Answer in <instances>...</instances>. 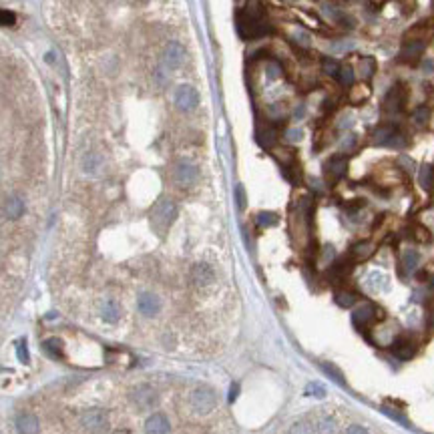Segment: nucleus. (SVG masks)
I'll return each mask as SVG.
<instances>
[{
	"label": "nucleus",
	"mask_w": 434,
	"mask_h": 434,
	"mask_svg": "<svg viewBox=\"0 0 434 434\" xmlns=\"http://www.w3.org/2000/svg\"><path fill=\"white\" fill-rule=\"evenodd\" d=\"M175 217H177V203L169 197L159 199L151 211V223H153L155 231H159V233H165L167 229L171 228V223L175 221Z\"/></svg>",
	"instance_id": "nucleus-1"
},
{
	"label": "nucleus",
	"mask_w": 434,
	"mask_h": 434,
	"mask_svg": "<svg viewBox=\"0 0 434 434\" xmlns=\"http://www.w3.org/2000/svg\"><path fill=\"white\" fill-rule=\"evenodd\" d=\"M372 143L378 147L402 149V147H406V137L400 133V129L394 123H386L376 127L372 131Z\"/></svg>",
	"instance_id": "nucleus-2"
},
{
	"label": "nucleus",
	"mask_w": 434,
	"mask_h": 434,
	"mask_svg": "<svg viewBox=\"0 0 434 434\" xmlns=\"http://www.w3.org/2000/svg\"><path fill=\"white\" fill-rule=\"evenodd\" d=\"M237 32L246 41H249V39H259V37H266L269 32V24L264 22V19H255V16H251V14H248L244 10L237 16Z\"/></svg>",
	"instance_id": "nucleus-3"
},
{
	"label": "nucleus",
	"mask_w": 434,
	"mask_h": 434,
	"mask_svg": "<svg viewBox=\"0 0 434 434\" xmlns=\"http://www.w3.org/2000/svg\"><path fill=\"white\" fill-rule=\"evenodd\" d=\"M189 404L197 414H209L217 404V394L209 386H199L189 394Z\"/></svg>",
	"instance_id": "nucleus-4"
},
{
	"label": "nucleus",
	"mask_w": 434,
	"mask_h": 434,
	"mask_svg": "<svg viewBox=\"0 0 434 434\" xmlns=\"http://www.w3.org/2000/svg\"><path fill=\"white\" fill-rule=\"evenodd\" d=\"M173 177L175 183L179 187H191L195 185V181L199 179V169L191 159H179L173 167Z\"/></svg>",
	"instance_id": "nucleus-5"
},
{
	"label": "nucleus",
	"mask_w": 434,
	"mask_h": 434,
	"mask_svg": "<svg viewBox=\"0 0 434 434\" xmlns=\"http://www.w3.org/2000/svg\"><path fill=\"white\" fill-rule=\"evenodd\" d=\"M175 107L179 109V111H183V113H189V111H193L197 105H199V93H197V89L195 86H191V84H179L177 89H175Z\"/></svg>",
	"instance_id": "nucleus-6"
},
{
	"label": "nucleus",
	"mask_w": 434,
	"mask_h": 434,
	"mask_svg": "<svg viewBox=\"0 0 434 434\" xmlns=\"http://www.w3.org/2000/svg\"><path fill=\"white\" fill-rule=\"evenodd\" d=\"M131 400H133V404H135L137 408L147 410V408H153V406L157 404L159 394H157V390H155L153 386H149V384H139V386L133 388Z\"/></svg>",
	"instance_id": "nucleus-7"
},
{
	"label": "nucleus",
	"mask_w": 434,
	"mask_h": 434,
	"mask_svg": "<svg viewBox=\"0 0 434 434\" xmlns=\"http://www.w3.org/2000/svg\"><path fill=\"white\" fill-rule=\"evenodd\" d=\"M404 103H406V91H404V86H402L400 83L392 84V86L386 91L384 101H382V105H384V111H386V113H390V115L400 113V111L404 109Z\"/></svg>",
	"instance_id": "nucleus-8"
},
{
	"label": "nucleus",
	"mask_w": 434,
	"mask_h": 434,
	"mask_svg": "<svg viewBox=\"0 0 434 434\" xmlns=\"http://www.w3.org/2000/svg\"><path fill=\"white\" fill-rule=\"evenodd\" d=\"M185 59H187L185 46L177 41L169 42L165 46V50H163V66L169 68V71H175V68L183 66Z\"/></svg>",
	"instance_id": "nucleus-9"
},
{
	"label": "nucleus",
	"mask_w": 434,
	"mask_h": 434,
	"mask_svg": "<svg viewBox=\"0 0 434 434\" xmlns=\"http://www.w3.org/2000/svg\"><path fill=\"white\" fill-rule=\"evenodd\" d=\"M137 308L145 318H155L161 311V300L153 291H141L137 298Z\"/></svg>",
	"instance_id": "nucleus-10"
},
{
	"label": "nucleus",
	"mask_w": 434,
	"mask_h": 434,
	"mask_svg": "<svg viewBox=\"0 0 434 434\" xmlns=\"http://www.w3.org/2000/svg\"><path fill=\"white\" fill-rule=\"evenodd\" d=\"M81 424L89 432H99L103 430L105 424H107V412L103 408H91V410H84L83 416H81Z\"/></svg>",
	"instance_id": "nucleus-11"
},
{
	"label": "nucleus",
	"mask_w": 434,
	"mask_h": 434,
	"mask_svg": "<svg viewBox=\"0 0 434 434\" xmlns=\"http://www.w3.org/2000/svg\"><path fill=\"white\" fill-rule=\"evenodd\" d=\"M324 173L330 177L332 181H338L342 177H346L348 173V157L346 155H332L324 165Z\"/></svg>",
	"instance_id": "nucleus-12"
},
{
	"label": "nucleus",
	"mask_w": 434,
	"mask_h": 434,
	"mask_svg": "<svg viewBox=\"0 0 434 434\" xmlns=\"http://www.w3.org/2000/svg\"><path fill=\"white\" fill-rule=\"evenodd\" d=\"M213 277H215L213 268L205 262H199L191 268V282H193L195 288H207L213 282Z\"/></svg>",
	"instance_id": "nucleus-13"
},
{
	"label": "nucleus",
	"mask_w": 434,
	"mask_h": 434,
	"mask_svg": "<svg viewBox=\"0 0 434 434\" xmlns=\"http://www.w3.org/2000/svg\"><path fill=\"white\" fill-rule=\"evenodd\" d=\"M374 316H376V306H372V304H362V306H358L354 310L352 322H354V326L358 330H364L366 326H372Z\"/></svg>",
	"instance_id": "nucleus-14"
},
{
	"label": "nucleus",
	"mask_w": 434,
	"mask_h": 434,
	"mask_svg": "<svg viewBox=\"0 0 434 434\" xmlns=\"http://www.w3.org/2000/svg\"><path fill=\"white\" fill-rule=\"evenodd\" d=\"M145 432L147 434H171V424L165 414L155 412L151 414L145 422Z\"/></svg>",
	"instance_id": "nucleus-15"
},
{
	"label": "nucleus",
	"mask_w": 434,
	"mask_h": 434,
	"mask_svg": "<svg viewBox=\"0 0 434 434\" xmlns=\"http://www.w3.org/2000/svg\"><path fill=\"white\" fill-rule=\"evenodd\" d=\"M16 428L21 434H39V418L30 412H22L16 416Z\"/></svg>",
	"instance_id": "nucleus-16"
},
{
	"label": "nucleus",
	"mask_w": 434,
	"mask_h": 434,
	"mask_svg": "<svg viewBox=\"0 0 434 434\" xmlns=\"http://www.w3.org/2000/svg\"><path fill=\"white\" fill-rule=\"evenodd\" d=\"M392 354L396 358H400V360H410V358H414V354H416V346H414L408 338H402L400 336V338L394 340Z\"/></svg>",
	"instance_id": "nucleus-17"
},
{
	"label": "nucleus",
	"mask_w": 434,
	"mask_h": 434,
	"mask_svg": "<svg viewBox=\"0 0 434 434\" xmlns=\"http://www.w3.org/2000/svg\"><path fill=\"white\" fill-rule=\"evenodd\" d=\"M422 53H424V42L422 41L406 42V44L402 46V50H400V59L406 62L418 61V59L422 57Z\"/></svg>",
	"instance_id": "nucleus-18"
},
{
	"label": "nucleus",
	"mask_w": 434,
	"mask_h": 434,
	"mask_svg": "<svg viewBox=\"0 0 434 434\" xmlns=\"http://www.w3.org/2000/svg\"><path fill=\"white\" fill-rule=\"evenodd\" d=\"M4 211H6L8 219H21L22 213H24V201H22L21 195H10L6 205H4Z\"/></svg>",
	"instance_id": "nucleus-19"
},
{
	"label": "nucleus",
	"mask_w": 434,
	"mask_h": 434,
	"mask_svg": "<svg viewBox=\"0 0 434 434\" xmlns=\"http://www.w3.org/2000/svg\"><path fill=\"white\" fill-rule=\"evenodd\" d=\"M101 318H103L107 324H117L119 318H121V308L115 300H107L101 308Z\"/></svg>",
	"instance_id": "nucleus-20"
},
{
	"label": "nucleus",
	"mask_w": 434,
	"mask_h": 434,
	"mask_svg": "<svg viewBox=\"0 0 434 434\" xmlns=\"http://www.w3.org/2000/svg\"><path fill=\"white\" fill-rule=\"evenodd\" d=\"M418 183L424 191H432L434 189V167L430 163H424L418 169Z\"/></svg>",
	"instance_id": "nucleus-21"
},
{
	"label": "nucleus",
	"mask_w": 434,
	"mask_h": 434,
	"mask_svg": "<svg viewBox=\"0 0 434 434\" xmlns=\"http://www.w3.org/2000/svg\"><path fill=\"white\" fill-rule=\"evenodd\" d=\"M418 264H420V253L416 251V249H406L404 253H402V271L408 275V273H412L414 269L418 268Z\"/></svg>",
	"instance_id": "nucleus-22"
},
{
	"label": "nucleus",
	"mask_w": 434,
	"mask_h": 434,
	"mask_svg": "<svg viewBox=\"0 0 434 434\" xmlns=\"http://www.w3.org/2000/svg\"><path fill=\"white\" fill-rule=\"evenodd\" d=\"M372 253H374L372 241H358V244L352 248V257H354V259H358V262L368 259Z\"/></svg>",
	"instance_id": "nucleus-23"
},
{
	"label": "nucleus",
	"mask_w": 434,
	"mask_h": 434,
	"mask_svg": "<svg viewBox=\"0 0 434 434\" xmlns=\"http://www.w3.org/2000/svg\"><path fill=\"white\" fill-rule=\"evenodd\" d=\"M334 300L340 308H354L356 302H358V293H354L350 289H340V291H336Z\"/></svg>",
	"instance_id": "nucleus-24"
},
{
	"label": "nucleus",
	"mask_w": 434,
	"mask_h": 434,
	"mask_svg": "<svg viewBox=\"0 0 434 434\" xmlns=\"http://www.w3.org/2000/svg\"><path fill=\"white\" fill-rule=\"evenodd\" d=\"M350 269H352L350 259H340V262H336L334 266H330L328 275H330L332 280H342V277H346V275L350 273Z\"/></svg>",
	"instance_id": "nucleus-25"
},
{
	"label": "nucleus",
	"mask_w": 434,
	"mask_h": 434,
	"mask_svg": "<svg viewBox=\"0 0 434 434\" xmlns=\"http://www.w3.org/2000/svg\"><path fill=\"white\" fill-rule=\"evenodd\" d=\"M99 167H101V157H99V155H95V153H89V155H84L83 171L86 173V175H95V173L99 171Z\"/></svg>",
	"instance_id": "nucleus-26"
},
{
	"label": "nucleus",
	"mask_w": 434,
	"mask_h": 434,
	"mask_svg": "<svg viewBox=\"0 0 434 434\" xmlns=\"http://www.w3.org/2000/svg\"><path fill=\"white\" fill-rule=\"evenodd\" d=\"M42 350L46 352L50 358H55V360L62 358V346H61V340H59V338H50V340H46V342L42 344Z\"/></svg>",
	"instance_id": "nucleus-27"
},
{
	"label": "nucleus",
	"mask_w": 434,
	"mask_h": 434,
	"mask_svg": "<svg viewBox=\"0 0 434 434\" xmlns=\"http://www.w3.org/2000/svg\"><path fill=\"white\" fill-rule=\"evenodd\" d=\"M255 221H257L259 228H273V225L280 221V217H277V213H273V211H259L257 217H255Z\"/></svg>",
	"instance_id": "nucleus-28"
},
{
	"label": "nucleus",
	"mask_w": 434,
	"mask_h": 434,
	"mask_svg": "<svg viewBox=\"0 0 434 434\" xmlns=\"http://www.w3.org/2000/svg\"><path fill=\"white\" fill-rule=\"evenodd\" d=\"M275 139H277V135H275L273 129H259L257 131V143L262 145L264 149H269L271 145L275 143Z\"/></svg>",
	"instance_id": "nucleus-29"
},
{
	"label": "nucleus",
	"mask_w": 434,
	"mask_h": 434,
	"mask_svg": "<svg viewBox=\"0 0 434 434\" xmlns=\"http://www.w3.org/2000/svg\"><path fill=\"white\" fill-rule=\"evenodd\" d=\"M336 81L342 84V86H350L354 83V71H352V66H348V64L340 66V71L336 75Z\"/></svg>",
	"instance_id": "nucleus-30"
},
{
	"label": "nucleus",
	"mask_w": 434,
	"mask_h": 434,
	"mask_svg": "<svg viewBox=\"0 0 434 434\" xmlns=\"http://www.w3.org/2000/svg\"><path fill=\"white\" fill-rule=\"evenodd\" d=\"M366 284H368L372 289H378V288H386L388 280L384 277V273H380V271H372V273H368Z\"/></svg>",
	"instance_id": "nucleus-31"
},
{
	"label": "nucleus",
	"mask_w": 434,
	"mask_h": 434,
	"mask_svg": "<svg viewBox=\"0 0 434 434\" xmlns=\"http://www.w3.org/2000/svg\"><path fill=\"white\" fill-rule=\"evenodd\" d=\"M318 430H320V434H336V430H338V424H336V420H334V418L326 416V418H322V420L318 422Z\"/></svg>",
	"instance_id": "nucleus-32"
},
{
	"label": "nucleus",
	"mask_w": 434,
	"mask_h": 434,
	"mask_svg": "<svg viewBox=\"0 0 434 434\" xmlns=\"http://www.w3.org/2000/svg\"><path fill=\"white\" fill-rule=\"evenodd\" d=\"M428 117H430V111H428V107H418L416 111H414V115H412V121L416 125H426L428 123Z\"/></svg>",
	"instance_id": "nucleus-33"
},
{
	"label": "nucleus",
	"mask_w": 434,
	"mask_h": 434,
	"mask_svg": "<svg viewBox=\"0 0 434 434\" xmlns=\"http://www.w3.org/2000/svg\"><path fill=\"white\" fill-rule=\"evenodd\" d=\"M322 71H324L328 77H334V79H336V75H338V71H340V62L334 61V59H324V61H322Z\"/></svg>",
	"instance_id": "nucleus-34"
},
{
	"label": "nucleus",
	"mask_w": 434,
	"mask_h": 434,
	"mask_svg": "<svg viewBox=\"0 0 434 434\" xmlns=\"http://www.w3.org/2000/svg\"><path fill=\"white\" fill-rule=\"evenodd\" d=\"M288 434H314V428H311L310 422H306V420H300V422H296V424L289 428Z\"/></svg>",
	"instance_id": "nucleus-35"
},
{
	"label": "nucleus",
	"mask_w": 434,
	"mask_h": 434,
	"mask_svg": "<svg viewBox=\"0 0 434 434\" xmlns=\"http://www.w3.org/2000/svg\"><path fill=\"white\" fill-rule=\"evenodd\" d=\"M322 370L328 374L330 378H334L336 382H340V384H346V380H344V376H342V372L336 368V366H332V364H328V362H324L322 364Z\"/></svg>",
	"instance_id": "nucleus-36"
},
{
	"label": "nucleus",
	"mask_w": 434,
	"mask_h": 434,
	"mask_svg": "<svg viewBox=\"0 0 434 434\" xmlns=\"http://www.w3.org/2000/svg\"><path fill=\"white\" fill-rule=\"evenodd\" d=\"M266 73H268L269 79H280L284 71H282V64H280V62L269 61V62H268V66H266Z\"/></svg>",
	"instance_id": "nucleus-37"
},
{
	"label": "nucleus",
	"mask_w": 434,
	"mask_h": 434,
	"mask_svg": "<svg viewBox=\"0 0 434 434\" xmlns=\"http://www.w3.org/2000/svg\"><path fill=\"white\" fill-rule=\"evenodd\" d=\"M14 22H16V16H14V12L0 8V26H12Z\"/></svg>",
	"instance_id": "nucleus-38"
},
{
	"label": "nucleus",
	"mask_w": 434,
	"mask_h": 434,
	"mask_svg": "<svg viewBox=\"0 0 434 434\" xmlns=\"http://www.w3.org/2000/svg\"><path fill=\"white\" fill-rule=\"evenodd\" d=\"M235 203H237V207H239V209H246V203H248V199H246V189H244V185L235 187Z\"/></svg>",
	"instance_id": "nucleus-39"
},
{
	"label": "nucleus",
	"mask_w": 434,
	"mask_h": 434,
	"mask_svg": "<svg viewBox=\"0 0 434 434\" xmlns=\"http://www.w3.org/2000/svg\"><path fill=\"white\" fill-rule=\"evenodd\" d=\"M374 59H364L362 61V77L364 79H370L372 77V73H374Z\"/></svg>",
	"instance_id": "nucleus-40"
},
{
	"label": "nucleus",
	"mask_w": 434,
	"mask_h": 434,
	"mask_svg": "<svg viewBox=\"0 0 434 434\" xmlns=\"http://www.w3.org/2000/svg\"><path fill=\"white\" fill-rule=\"evenodd\" d=\"M306 394H311V396H324L326 394V390L322 388V384H318V382H310L308 386H306Z\"/></svg>",
	"instance_id": "nucleus-41"
},
{
	"label": "nucleus",
	"mask_w": 434,
	"mask_h": 434,
	"mask_svg": "<svg viewBox=\"0 0 434 434\" xmlns=\"http://www.w3.org/2000/svg\"><path fill=\"white\" fill-rule=\"evenodd\" d=\"M293 39L298 41V44H302V46H310V42H311L310 34H308L306 30H296V32H293Z\"/></svg>",
	"instance_id": "nucleus-42"
},
{
	"label": "nucleus",
	"mask_w": 434,
	"mask_h": 434,
	"mask_svg": "<svg viewBox=\"0 0 434 434\" xmlns=\"http://www.w3.org/2000/svg\"><path fill=\"white\" fill-rule=\"evenodd\" d=\"M16 352H19V360H21L22 364H28V350H26V342L24 340H21L16 344Z\"/></svg>",
	"instance_id": "nucleus-43"
},
{
	"label": "nucleus",
	"mask_w": 434,
	"mask_h": 434,
	"mask_svg": "<svg viewBox=\"0 0 434 434\" xmlns=\"http://www.w3.org/2000/svg\"><path fill=\"white\" fill-rule=\"evenodd\" d=\"M356 145H358L356 135H348V137L342 141V149H344V151H354V149H356Z\"/></svg>",
	"instance_id": "nucleus-44"
},
{
	"label": "nucleus",
	"mask_w": 434,
	"mask_h": 434,
	"mask_svg": "<svg viewBox=\"0 0 434 434\" xmlns=\"http://www.w3.org/2000/svg\"><path fill=\"white\" fill-rule=\"evenodd\" d=\"M302 137H304V133H302V129H288V133H286V139L288 141H302Z\"/></svg>",
	"instance_id": "nucleus-45"
},
{
	"label": "nucleus",
	"mask_w": 434,
	"mask_h": 434,
	"mask_svg": "<svg viewBox=\"0 0 434 434\" xmlns=\"http://www.w3.org/2000/svg\"><path fill=\"white\" fill-rule=\"evenodd\" d=\"M346 434H368V430L364 426H360V424H352Z\"/></svg>",
	"instance_id": "nucleus-46"
},
{
	"label": "nucleus",
	"mask_w": 434,
	"mask_h": 434,
	"mask_svg": "<svg viewBox=\"0 0 434 434\" xmlns=\"http://www.w3.org/2000/svg\"><path fill=\"white\" fill-rule=\"evenodd\" d=\"M239 396V384H231V390H229V402H235V398Z\"/></svg>",
	"instance_id": "nucleus-47"
},
{
	"label": "nucleus",
	"mask_w": 434,
	"mask_h": 434,
	"mask_svg": "<svg viewBox=\"0 0 434 434\" xmlns=\"http://www.w3.org/2000/svg\"><path fill=\"white\" fill-rule=\"evenodd\" d=\"M322 257H324L326 262H330L332 257H334V248H332V246H326V248H324V253H322Z\"/></svg>",
	"instance_id": "nucleus-48"
},
{
	"label": "nucleus",
	"mask_w": 434,
	"mask_h": 434,
	"mask_svg": "<svg viewBox=\"0 0 434 434\" xmlns=\"http://www.w3.org/2000/svg\"><path fill=\"white\" fill-rule=\"evenodd\" d=\"M304 115H306V107H304V105L296 107V111H293V119H302Z\"/></svg>",
	"instance_id": "nucleus-49"
},
{
	"label": "nucleus",
	"mask_w": 434,
	"mask_h": 434,
	"mask_svg": "<svg viewBox=\"0 0 434 434\" xmlns=\"http://www.w3.org/2000/svg\"><path fill=\"white\" fill-rule=\"evenodd\" d=\"M269 113H271L273 117H282V109H280L277 105H271V107H269Z\"/></svg>",
	"instance_id": "nucleus-50"
},
{
	"label": "nucleus",
	"mask_w": 434,
	"mask_h": 434,
	"mask_svg": "<svg viewBox=\"0 0 434 434\" xmlns=\"http://www.w3.org/2000/svg\"><path fill=\"white\" fill-rule=\"evenodd\" d=\"M428 324H430V328L434 330V308H432V311H430V316H428Z\"/></svg>",
	"instance_id": "nucleus-51"
},
{
	"label": "nucleus",
	"mask_w": 434,
	"mask_h": 434,
	"mask_svg": "<svg viewBox=\"0 0 434 434\" xmlns=\"http://www.w3.org/2000/svg\"><path fill=\"white\" fill-rule=\"evenodd\" d=\"M430 288L434 289V277H432V280H430Z\"/></svg>",
	"instance_id": "nucleus-52"
}]
</instances>
